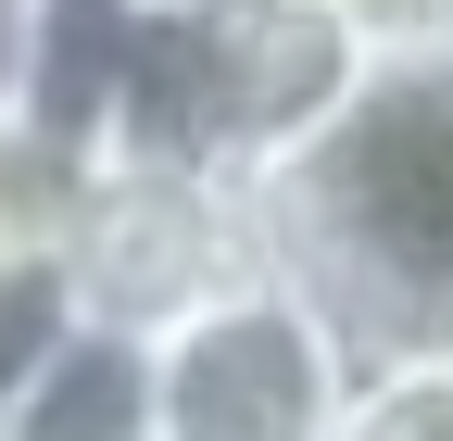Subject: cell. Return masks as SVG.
Here are the masks:
<instances>
[{"label": "cell", "instance_id": "7", "mask_svg": "<svg viewBox=\"0 0 453 441\" xmlns=\"http://www.w3.org/2000/svg\"><path fill=\"white\" fill-rule=\"evenodd\" d=\"M76 328V278H64V252H50V228L38 240H13L0 252V404L38 378V353Z\"/></svg>", "mask_w": 453, "mask_h": 441}, {"label": "cell", "instance_id": "9", "mask_svg": "<svg viewBox=\"0 0 453 441\" xmlns=\"http://www.w3.org/2000/svg\"><path fill=\"white\" fill-rule=\"evenodd\" d=\"M13 101H26V0H0V139H13Z\"/></svg>", "mask_w": 453, "mask_h": 441}, {"label": "cell", "instance_id": "10", "mask_svg": "<svg viewBox=\"0 0 453 441\" xmlns=\"http://www.w3.org/2000/svg\"><path fill=\"white\" fill-rule=\"evenodd\" d=\"M38 228H50V202L13 177V164H0V252H13V240H38Z\"/></svg>", "mask_w": 453, "mask_h": 441}, {"label": "cell", "instance_id": "3", "mask_svg": "<svg viewBox=\"0 0 453 441\" xmlns=\"http://www.w3.org/2000/svg\"><path fill=\"white\" fill-rule=\"evenodd\" d=\"M50 252L76 278V315L151 341L189 303H214L226 278H252L277 240H265V190L240 164H113V177H76L50 202Z\"/></svg>", "mask_w": 453, "mask_h": 441}, {"label": "cell", "instance_id": "2", "mask_svg": "<svg viewBox=\"0 0 453 441\" xmlns=\"http://www.w3.org/2000/svg\"><path fill=\"white\" fill-rule=\"evenodd\" d=\"M365 341L340 328L290 265H252L177 328H151V416L164 441H340L353 429Z\"/></svg>", "mask_w": 453, "mask_h": 441}, {"label": "cell", "instance_id": "4", "mask_svg": "<svg viewBox=\"0 0 453 441\" xmlns=\"http://www.w3.org/2000/svg\"><path fill=\"white\" fill-rule=\"evenodd\" d=\"M214 50H226V164L265 177L290 164L340 101L378 76V50L327 13V0H214Z\"/></svg>", "mask_w": 453, "mask_h": 441}, {"label": "cell", "instance_id": "8", "mask_svg": "<svg viewBox=\"0 0 453 441\" xmlns=\"http://www.w3.org/2000/svg\"><path fill=\"white\" fill-rule=\"evenodd\" d=\"M340 26H353L378 64H428V50H453V0H327Z\"/></svg>", "mask_w": 453, "mask_h": 441}, {"label": "cell", "instance_id": "6", "mask_svg": "<svg viewBox=\"0 0 453 441\" xmlns=\"http://www.w3.org/2000/svg\"><path fill=\"white\" fill-rule=\"evenodd\" d=\"M340 441H453V341L365 353V378H353V429H340Z\"/></svg>", "mask_w": 453, "mask_h": 441}, {"label": "cell", "instance_id": "1", "mask_svg": "<svg viewBox=\"0 0 453 441\" xmlns=\"http://www.w3.org/2000/svg\"><path fill=\"white\" fill-rule=\"evenodd\" d=\"M277 265L353 328L365 353L453 341V50L378 64L340 114L265 164Z\"/></svg>", "mask_w": 453, "mask_h": 441}, {"label": "cell", "instance_id": "5", "mask_svg": "<svg viewBox=\"0 0 453 441\" xmlns=\"http://www.w3.org/2000/svg\"><path fill=\"white\" fill-rule=\"evenodd\" d=\"M0 441H164V416H151V341L76 315L64 341L38 353V378L0 404Z\"/></svg>", "mask_w": 453, "mask_h": 441}]
</instances>
